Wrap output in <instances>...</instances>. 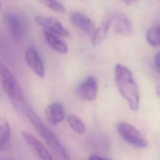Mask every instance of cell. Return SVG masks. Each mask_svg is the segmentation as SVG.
Here are the masks:
<instances>
[{"label": "cell", "mask_w": 160, "mask_h": 160, "mask_svg": "<svg viewBox=\"0 0 160 160\" xmlns=\"http://www.w3.org/2000/svg\"><path fill=\"white\" fill-rule=\"evenodd\" d=\"M21 135L26 143L37 153V154L44 160H52L53 158L47 150L44 145L37 139L33 134L28 131H23Z\"/></svg>", "instance_id": "11"}, {"label": "cell", "mask_w": 160, "mask_h": 160, "mask_svg": "<svg viewBox=\"0 0 160 160\" xmlns=\"http://www.w3.org/2000/svg\"><path fill=\"white\" fill-rule=\"evenodd\" d=\"M11 132L6 118L0 116V152L9 149L11 144Z\"/></svg>", "instance_id": "14"}, {"label": "cell", "mask_w": 160, "mask_h": 160, "mask_svg": "<svg viewBox=\"0 0 160 160\" xmlns=\"http://www.w3.org/2000/svg\"><path fill=\"white\" fill-rule=\"evenodd\" d=\"M43 33L46 41L52 49L61 54L68 52V47L66 42L59 38L58 35L46 30Z\"/></svg>", "instance_id": "13"}, {"label": "cell", "mask_w": 160, "mask_h": 160, "mask_svg": "<svg viewBox=\"0 0 160 160\" xmlns=\"http://www.w3.org/2000/svg\"><path fill=\"white\" fill-rule=\"evenodd\" d=\"M148 42L152 47L160 46V26H154L148 29L146 35Z\"/></svg>", "instance_id": "17"}, {"label": "cell", "mask_w": 160, "mask_h": 160, "mask_svg": "<svg viewBox=\"0 0 160 160\" xmlns=\"http://www.w3.org/2000/svg\"><path fill=\"white\" fill-rule=\"evenodd\" d=\"M111 19L109 14H108L103 19L101 26L95 30L92 36V42L94 45L100 44L106 37L107 34L111 29Z\"/></svg>", "instance_id": "15"}, {"label": "cell", "mask_w": 160, "mask_h": 160, "mask_svg": "<svg viewBox=\"0 0 160 160\" xmlns=\"http://www.w3.org/2000/svg\"><path fill=\"white\" fill-rule=\"evenodd\" d=\"M81 1H82V0H81Z\"/></svg>", "instance_id": "25"}, {"label": "cell", "mask_w": 160, "mask_h": 160, "mask_svg": "<svg viewBox=\"0 0 160 160\" xmlns=\"http://www.w3.org/2000/svg\"><path fill=\"white\" fill-rule=\"evenodd\" d=\"M45 115L50 124L56 125L62 122L65 118L64 108L59 102L51 103L46 107Z\"/></svg>", "instance_id": "12"}, {"label": "cell", "mask_w": 160, "mask_h": 160, "mask_svg": "<svg viewBox=\"0 0 160 160\" xmlns=\"http://www.w3.org/2000/svg\"><path fill=\"white\" fill-rule=\"evenodd\" d=\"M124 3H126L127 5L131 4L134 2H135L136 0H122Z\"/></svg>", "instance_id": "22"}, {"label": "cell", "mask_w": 160, "mask_h": 160, "mask_svg": "<svg viewBox=\"0 0 160 160\" xmlns=\"http://www.w3.org/2000/svg\"><path fill=\"white\" fill-rule=\"evenodd\" d=\"M4 20L14 38L18 40L24 38L26 34V25L18 15L7 13L4 16Z\"/></svg>", "instance_id": "8"}, {"label": "cell", "mask_w": 160, "mask_h": 160, "mask_svg": "<svg viewBox=\"0 0 160 160\" xmlns=\"http://www.w3.org/2000/svg\"><path fill=\"white\" fill-rule=\"evenodd\" d=\"M67 121L71 128L76 132L83 134L86 132V127L83 121L77 116L71 114L68 116Z\"/></svg>", "instance_id": "18"}, {"label": "cell", "mask_w": 160, "mask_h": 160, "mask_svg": "<svg viewBox=\"0 0 160 160\" xmlns=\"http://www.w3.org/2000/svg\"><path fill=\"white\" fill-rule=\"evenodd\" d=\"M90 146L96 149L108 151L111 148V141L108 136L102 134H93L89 139Z\"/></svg>", "instance_id": "16"}, {"label": "cell", "mask_w": 160, "mask_h": 160, "mask_svg": "<svg viewBox=\"0 0 160 160\" xmlns=\"http://www.w3.org/2000/svg\"><path fill=\"white\" fill-rule=\"evenodd\" d=\"M77 94L86 101L94 100L98 94V82L93 76H89L77 88Z\"/></svg>", "instance_id": "5"}, {"label": "cell", "mask_w": 160, "mask_h": 160, "mask_svg": "<svg viewBox=\"0 0 160 160\" xmlns=\"http://www.w3.org/2000/svg\"><path fill=\"white\" fill-rule=\"evenodd\" d=\"M117 131L124 141L134 147L144 148L148 145V140L142 133L129 123L124 122L118 123Z\"/></svg>", "instance_id": "4"}, {"label": "cell", "mask_w": 160, "mask_h": 160, "mask_svg": "<svg viewBox=\"0 0 160 160\" xmlns=\"http://www.w3.org/2000/svg\"><path fill=\"white\" fill-rule=\"evenodd\" d=\"M1 2H0V8H1Z\"/></svg>", "instance_id": "24"}, {"label": "cell", "mask_w": 160, "mask_h": 160, "mask_svg": "<svg viewBox=\"0 0 160 160\" xmlns=\"http://www.w3.org/2000/svg\"><path fill=\"white\" fill-rule=\"evenodd\" d=\"M69 19L73 26L88 35L92 36L96 29L93 21L82 12L78 11L71 12Z\"/></svg>", "instance_id": "9"}, {"label": "cell", "mask_w": 160, "mask_h": 160, "mask_svg": "<svg viewBox=\"0 0 160 160\" xmlns=\"http://www.w3.org/2000/svg\"><path fill=\"white\" fill-rule=\"evenodd\" d=\"M156 92L158 96L160 98V85H157L156 87Z\"/></svg>", "instance_id": "23"}, {"label": "cell", "mask_w": 160, "mask_h": 160, "mask_svg": "<svg viewBox=\"0 0 160 160\" xmlns=\"http://www.w3.org/2000/svg\"><path fill=\"white\" fill-rule=\"evenodd\" d=\"M114 76L120 94L127 101L130 109L137 111L139 106L140 94L132 72L125 66L117 64L114 68Z\"/></svg>", "instance_id": "1"}, {"label": "cell", "mask_w": 160, "mask_h": 160, "mask_svg": "<svg viewBox=\"0 0 160 160\" xmlns=\"http://www.w3.org/2000/svg\"><path fill=\"white\" fill-rule=\"evenodd\" d=\"M111 19V28L114 33L121 36H128L132 31L131 21L123 14L119 12H112L109 14Z\"/></svg>", "instance_id": "6"}, {"label": "cell", "mask_w": 160, "mask_h": 160, "mask_svg": "<svg viewBox=\"0 0 160 160\" xmlns=\"http://www.w3.org/2000/svg\"><path fill=\"white\" fill-rule=\"evenodd\" d=\"M36 22L43 27L46 31L51 32L58 36L68 37L69 32L67 29L58 19L51 17L36 16L35 18Z\"/></svg>", "instance_id": "7"}, {"label": "cell", "mask_w": 160, "mask_h": 160, "mask_svg": "<svg viewBox=\"0 0 160 160\" xmlns=\"http://www.w3.org/2000/svg\"><path fill=\"white\" fill-rule=\"evenodd\" d=\"M109 158L108 157H104L103 156H101L100 154H92L89 157V159L92 160V159H108Z\"/></svg>", "instance_id": "21"}, {"label": "cell", "mask_w": 160, "mask_h": 160, "mask_svg": "<svg viewBox=\"0 0 160 160\" xmlns=\"http://www.w3.org/2000/svg\"><path fill=\"white\" fill-rule=\"evenodd\" d=\"M41 4L59 14H64L66 12L65 7L58 0H38Z\"/></svg>", "instance_id": "19"}, {"label": "cell", "mask_w": 160, "mask_h": 160, "mask_svg": "<svg viewBox=\"0 0 160 160\" xmlns=\"http://www.w3.org/2000/svg\"><path fill=\"white\" fill-rule=\"evenodd\" d=\"M25 60L30 69L39 78L45 76L43 62L37 51L33 46H28L25 52Z\"/></svg>", "instance_id": "10"}, {"label": "cell", "mask_w": 160, "mask_h": 160, "mask_svg": "<svg viewBox=\"0 0 160 160\" xmlns=\"http://www.w3.org/2000/svg\"><path fill=\"white\" fill-rule=\"evenodd\" d=\"M0 79L4 91L16 111L21 114H26L29 106L22 89L12 72L2 62H0Z\"/></svg>", "instance_id": "3"}, {"label": "cell", "mask_w": 160, "mask_h": 160, "mask_svg": "<svg viewBox=\"0 0 160 160\" xmlns=\"http://www.w3.org/2000/svg\"><path fill=\"white\" fill-rule=\"evenodd\" d=\"M26 114L56 158L60 160L70 159L69 154L61 140L51 129L44 124L31 108L29 107Z\"/></svg>", "instance_id": "2"}, {"label": "cell", "mask_w": 160, "mask_h": 160, "mask_svg": "<svg viewBox=\"0 0 160 160\" xmlns=\"http://www.w3.org/2000/svg\"><path fill=\"white\" fill-rule=\"evenodd\" d=\"M154 66L156 71L160 74V51L157 52L154 56Z\"/></svg>", "instance_id": "20"}]
</instances>
